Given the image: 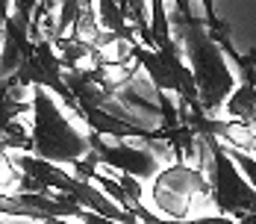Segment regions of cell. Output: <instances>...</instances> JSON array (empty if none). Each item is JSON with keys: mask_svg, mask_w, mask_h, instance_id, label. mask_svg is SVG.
Instances as JSON below:
<instances>
[{"mask_svg": "<svg viewBox=\"0 0 256 224\" xmlns=\"http://www.w3.org/2000/svg\"><path fill=\"white\" fill-rule=\"evenodd\" d=\"M254 86H256V80H254Z\"/></svg>", "mask_w": 256, "mask_h": 224, "instance_id": "12", "label": "cell"}, {"mask_svg": "<svg viewBox=\"0 0 256 224\" xmlns=\"http://www.w3.org/2000/svg\"><path fill=\"white\" fill-rule=\"evenodd\" d=\"M227 153L232 156V162L242 168V174L248 177V180L254 183V189H256V156L244 153V150H236V148H227Z\"/></svg>", "mask_w": 256, "mask_h": 224, "instance_id": "10", "label": "cell"}, {"mask_svg": "<svg viewBox=\"0 0 256 224\" xmlns=\"http://www.w3.org/2000/svg\"><path fill=\"white\" fill-rule=\"evenodd\" d=\"M204 195L212 198V186L204 171L192 162H174V165L162 168L150 186L154 206L165 218H174V221H186L192 206Z\"/></svg>", "mask_w": 256, "mask_h": 224, "instance_id": "4", "label": "cell"}, {"mask_svg": "<svg viewBox=\"0 0 256 224\" xmlns=\"http://www.w3.org/2000/svg\"><path fill=\"white\" fill-rule=\"evenodd\" d=\"M182 224H242L230 218V215H221V212H215V215H198V218H186Z\"/></svg>", "mask_w": 256, "mask_h": 224, "instance_id": "11", "label": "cell"}, {"mask_svg": "<svg viewBox=\"0 0 256 224\" xmlns=\"http://www.w3.org/2000/svg\"><path fill=\"white\" fill-rule=\"evenodd\" d=\"M171 30H174V39L182 48V56L194 74L204 112L218 118V112H224L230 95L238 89L236 71L227 62V53L215 42V36L204 18H186L174 6H171Z\"/></svg>", "mask_w": 256, "mask_h": 224, "instance_id": "1", "label": "cell"}, {"mask_svg": "<svg viewBox=\"0 0 256 224\" xmlns=\"http://www.w3.org/2000/svg\"><path fill=\"white\" fill-rule=\"evenodd\" d=\"M53 48H56V53H59V59H62L65 71H68V68H88V65H92V53H94V48L82 45V42L74 39V36L56 39V42H53Z\"/></svg>", "mask_w": 256, "mask_h": 224, "instance_id": "8", "label": "cell"}, {"mask_svg": "<svg viewBox=\"0 0 256 224\" xmlns=\"http://www.w3.org/2000/svg\"><path fill=\"white\" fill-rule=\"evenodd\" d=\"M3 153H36L32 130H26L21 121L3 124Z\"/></svg>", "mask_w": 256, "mask_h": 224, "instance_id": "9", "label": "cell"}, {"mask_svg": "<svg viewBox=\"0 0 256 224\" xmlns=\"http://www.w3.org/2000/svg\"><path fill=\"white\" fill-rule=\"evenodd\" d=\"M32 142L36 156L56 162V165H77L92 153V130L88 124L77 118L59 95L50 89L36 86L32 92Z\"/></svg>", "mask_w": 256, "mask_h": 224, "instance_id": "2", "label": "cell"}, {"mask_svg": "<svg viewBox=\"0 0 256 224\" xmlns=\"http://www.w3.org/2000/svg\"><path fill=\"white\" fill-rule=\"evenodd\" d=\"M227 121H238L244 127H256V86L254 83H238V89L230 95L224 106Z\"/></svg>", "mask_w": 256, "mask_h": 224, "instance_id": "7", "label": "cell"}, {"mask_svg": "<svg viewBox=\"0 0 256 224\" xmlns=\"http://www.w3.org/2000/svg\"><path fill=\"white\" fill-rule=\"evenodd\" d=\"M9 156H12V162H15L26 177L38 180V183L48 186L50 192H65V195H71L74 186H77V180H80L74 171H65V165L48 162V159H42V156H36V153H9Z\"/></svg>", "mask_w": 256, "mask_h": 224, "instance_id": "6", "label": "cell"}, {"mask_svg": "<svg viewBox=\"0 0 256 224\" xmlns=\"http://www.w3.org/2000/svg\"><path fill=\"white\" fill-rule=\"evenodd\" d=\"M212 156H215V168H212V177H209V186H212L215 209L242 224H256L254 183L242 174V168L232 162V156L218 139H212Z\"/></svg>", "mask_w": 256, "mask_h": 224, "instance_id": "3", "label": "cell"}, {"mask_svg": "<svg viewBox=\"0 0 256 224\" xmlns=\"http://www.w3.org/2000/svg\"><path fill=\"white\" fill-rule=\"evenodd\" d=\"M136 139L130 142H115V139H106L92 133V150L98 153L103 168H112L115 174H127L136 180H156L162 171V159L156 156L150 148H138L132 145Z\"/></svg>", "mask_w": 256, "mask_h": 224, "instance_id": "5", "label": "cell"}]
</instances>
